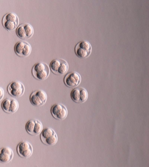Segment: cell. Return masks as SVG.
Segmentation results:
<instances>
[{
	"label": "cell",
	"mask_w": 149,
	"mask_h": 167,
	"mask_svg": "<svg viewBox=\"0 0 149 167\" xmlns=\"http://www.w3.org/2000/svg\"><path fill=\"white\" fill-rule=\"evenodd\" d=\"M31 72L32 75L36 79L42 81L46 79L49 76L50 69L46 63L38 62L33 66Z\"/></svg>",
	"instance_id": "cell-1"
},
{
	"label": "cell",
	"mask_w": 149,
	"mask_h": 167,
	"mask_svg": "<svg viewBox=\"0 0 149 167\" xmlns=\"http://www.w3.org/2000/svg\"><path fill=\"white\" fill-rule=\"evenodd\" d=\"M42 142L48 146H52L56 144L58 140V137L55 131L50 128H47L43 129L40 134Z\"/></svg>",
	"instance_id": "cell-2"
},
{
	"label": "cell",
	"mask_w": 149,
	"mask_h": 167,
	"mask_svg": "<svg viewBox=\"0 0 149 167\" xmlns=\"http://www.w3.org/2000/svg\"><path fill=\"white\" fill-rule=\"evenodd\" d=\"M47 96L44 91L38 90L33 91L31 94L29 99L33 105L40 107L44 105L46 103Z\"/></svg>",
	"instance_id": "cell-3"
},
{
	"label": "cell",
	"mask_w": 149,
	"mask_h": 167,
	"mask_svg": "<svg viewBox=\"0 0 149 167\" xmlns=\"http://www.w3.org/2000/svg\"><path fill=\"white\" fill-rule=\"evenodd\" d=\"M7 90L8 94L10 96L19 97L23 95L25 88L24 84L21 82L14 81L9 84L7 87Z\"/></svg>",
	"instance_id": "cell-4"
},
{
	"label": "cell",
	"mask_w": 149,
	"mask_h": 167,
	"mask_svg": "<svg viewBox=\"0 0 149 167\" xmlns=\"http://www.w3.org/2000/svg\"><path fill=\"white\" fill-rule=\"evenodd\" d=\"M92 47L90 43L86 41H82L78 43L75 47V52L77 55L81 58H86L90 54Z\"/></svg>",
	"instance_id": "cell-5"
},
{
	"label": "cell",
	"mask_w": 149,
	"mask_h": 167,
	"mask_svg": "<svg viewBox=\"0 0 149 167\" xmlns=\"http://www.w3.org/2000/svg\"><path fill=\"white\" fill-rule=\"evenodd\" d=\"M25 129L27 132L32 136H37L40 135L43 130V126L39 120L31 119L26 123Z\"/></svg>",
	"instance_id": "cell-6"
},
{
	"label": "cell",
	"mask_w": 149,
	"mask_h": 167,
	"mask_svg": "<svg viewBox=\"0 0 149 167\" xmlns=\"http://www.w3.org/2000/svg\"><path fill=\"white\" fill-rule=\"evenodd\" d=\"M52 116L56 119L62 121L65 119L68 115V110L66 107L61 103L53 105L51 108Z\"/></svg>",
	"instance_id": "cell-7"
},
{
	"label": "cell",
	"mask_w": 149,
	"mask_h": 167,
	"mask_svg": "<svg viewBox=\"0 0 149 167\" xmlns=\"http://www.w3.org/2000/svg\"><path fill=\"white\" fill-rule=\"evenodd\" d=\"M18 155L20 157L27 158L32 155L33 148L31 144L26 141H22L19 143L16 148Z\"/></svg>",
	"instance_id": "cell-8"
},
{
	"label": "cell",
	"mask_w": 149,
	"mask_h": 167,
	"mask_svg": "<svg viewBox=\"0 0 149 167\" xmlns=\"http://www.w3.org/2000/svg\"><path fill=\"white\" fill-rule=\"evenodd\" d=\"M1 106L2 109L5 112L8 114H13L18 110L19 104L15 99L7 98L2 101Z\"/></svg>",
	"instance_id": "cell-9"
},
{
	"label": "cell",
	"mask_w": 149,
	"mask_h": 167,
	"mask_svg": "<svg viewBox=\"0 0 149 167\" xmlns=\"http://www.w3.org/2000/svg\"><path fill=\"white\" fill-rule=\"evenodd\" d=\"M81 80L80 75L77 72H72L68 73L64 78V82L67 87L75 88L80 84Z\"/></svg>",
	"instance_id": "cell-10"
},
{
	"label": "cell",
	"mask_w": 149,
	"mask_h": 167,
	"mask_svg": "<svg viewBox=\"0 0 149 167\" xmlns=\"http://www.w3.org/2000/svg\"><path fill=\"white\" fill-rule=\"evenodd\" d=\"M13 150L8 147H5L0 148V162L7 163L10 162L14 157Z\"/></svg>",
	"instance_id": "cell-11"
},
{
	"label": "cell",
	"mask_w": 149,
	"mask_h": 167,
	"mask_svg": "<svg viewBox=\"0 0 149 167\" xmlns=\"http://www.w3.org/2000/svg\"><path fill=\"white\" fill-rule=\"evenodd\" d=\"M69 65L67 62L62 59L60 66L57 71L56 75H63L66 73L68 71Z\"/></svg>",
	"instance_id": "cell-12"
},
{
	"label": "cell",
	"mask_w": 149,
	"mask_h": 167,
	"mask_svg": "<svg viewBox=\"0 0 149 167\" xmlns=\"http://www.w3.org/2000/svg\"><path fill=\"white\" fill-rule=\"evenodd\" d=\"M70 96L72 100L74 101L77 103H80V87L74 88L71 92Z\"/></svg>",
	"instance_id": "cell-13"
},
{
	"label": "cell",
	"mask_w": 149,
	"mask_h": 167,
	"mask_svg": "<svg viewBox=\"0 0 149 167\" xmlns=\"http://www.w3.org/2000/svg\"><path fill=\"white\" fill-rule=\"evenodd\" d=\"M62 59H55L53 60L50 64V70L54 74L56 75L57 71L61 64Z\"/></svg>",
	"instance_id": "cell-14"
},
{
	"label": "cell",
	"mask_w": 149,
	"mask_h": 167,
	"mask_svg": "<svg viewBox=\"0 0 149 167\" xmlns=\"http://www.w3.org/2000/svg\"><path fill=\"white\" fill-rule=\"evenodd\" d=\"M25 41H20L17 42L14 47L15 53L19 56L21 57L22 53L25 45Z\"/></svg>",
	"instance_id": "cell-15"
},
{
	"label": "cell",
	"mask_w": 149,
	"mask_h": 167,
	"mask_svg": "<svg viewBox=\"0 0 149 167\" xmlns=\"http://www.w3.org/2000/svg\"><path fill=\"white\" fill-rule=\"evenodd\" d=\"M2 23L4 27L8 30H13L18 26V23L12 21L2 20Z\"/></svg>",
	"instance_id": "cell-16"
},
{
	"label": "cell",
	"mask_w": 149,
	"mask_h": 167,
	"mask_svg": "<svg viewBox=\"0 0 149 167\" xmlns=\"http://www.w3.org/2000/svg\"><path fill=\"white\" fill-rule=\"evenodd\" d=\"M2 20L9 21L19 23V19L18 16L15 13L10 12L5 14Z\"/></svg>",
	"instance_id": "cell-17"
},
{
	"label": "cell",
	"mask_w": 149,
	"mask_h": 167,
	"mask_svg": "<svg viewBox=\"0 0 149 167\" xmlns=\"http://www.w3.org/2000/svg\"><path fill=\"white\" fill-rule=\"evenodd\" d=\"M27 39L32 37L34 33V29L32 26L28 23H23Z\"/></svg>",
	"instance_id": "cell-18"
},
{
	"label": "cell",
	"mask_w": 149,
	"mask_h": 167,
	"mask_svg": "<svg viewBox=\"0 0 149 167\" xmlns=\"http://www.w3.org/2000/svg\"><path fill=\"white\" fill-rule=\"evenodd\" d=\"M16 32L18 36L20 38L23 39H27L23 23L20 24L17 27Z\"/></svg>",
	"instance_id": "cell-19"
},
{
	"label": "cell",
	"mask_w": 149,
	"mask_h": 167,
	"mask_svg": "<svg viewBox=\"0 0 149 167\" xmlns=\"http://www.w3.org/2000/svg\"><path fill=\"white\" fill-rule=\"evenodd\" d=\"M32 48L29 43L25 41V44L22 53L21 57H26L31 54Z\"/></svg>",
	"instance_id": "cell-20"
},
{
	"label": "cell",
	"mask_w": 149,
	"mask_h": 167,
	"mask_svg": "<svg viewBox=\"0 0 149 167\" xmlns=\"http://www.w3.org/2000/svg\"><path fill=\"white\" fill-rule=\"evenodd\" d=\"M81 94L80 103L85 102L87 99L88 94L86 90L83 88H80Z\"/></svg>",
	"instance_id": "cell-21"
},
{
	"label": "cell",
	"mask_w": 149,
	"mask_h": 167,
	"mask_svg": "<svg viewBox=\"0 0 149 167\" xmlns=\"http://www.w3.org/2000/svg\"><path fill=\"white\" fill-rule=\"evenodd\" d=\"M2 99L1 98V97H0V101Z\"/></svg>",
	"instance_id": "cell-22"
}]
</instances>
